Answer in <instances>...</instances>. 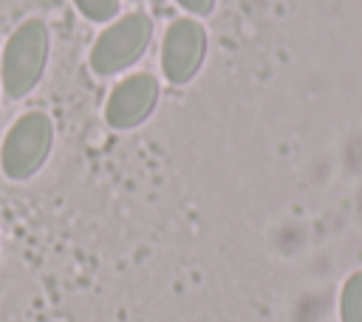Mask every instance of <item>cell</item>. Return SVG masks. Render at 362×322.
Wrapping results in <instances>:
<instances>
[{
    "instance_id": "3957f363",
    "label": "cell",
    "mask_w": 362,
    "mask_h": 322,
    "mask_svg": "<svg viewBox=\"0 0 362 322\" xmlns=\"http://www.w3.org/2000/svg\"><path fill=\"white\" fill-rule=\"evenodd\" d=\"M150 40V23L144 17H127L110 31H105L90 54V65L96 73H116L139 59Z\"/></svg>"
},
{
    "instance_id": "5b68a950",
    "label": "cell",
    "mask_w": 362,
    "mask_h": 322,
    "mask_svg": "<svg viewBox=\"0 0 362 322\" xmlns=\"http://www.w3.org/2000/svg\"><path fill=\"white\" fill-rule=\"evenodd\" d=\"M156 99H158V82L150 73H136L113 88L105 116L113 127L124 130V127L144 121L150 110L156 107Z\"/></svg>"
},
{
    "instance_id": "6da1fadb",
    "label": "cell",
    "mask_w": 362,
    "mask_h": 322,
    "mask_svg": "<svg viewBox=\"0 0 362 322\" xmlns=\"http://www.w3.org/2000/svg\"><path fill=\"white\" fill-rule=\"evenodd\" d=\"M48 59V31L42 23H25L3 51V88L8 96H25L42 76Z\"/></svg>"
},
{
    "instance_id": "277c9868",
    "label": "cell",
    "mask_w": 362,
    "mask_h": 322,
    "mask_svg": "<svg viewBox=\"0 0 362 322\" xmlns=\"http://www.w3.org/2000/svg\"><path fill=\"white\" fill-rule=\"evenodd\" d=\"M204 48H206V37L198 23L181 20L175 25H170V31L164 37V51H161V68H164L167 79L170 82L192 79L195 71L201 68Z\"/></svg>"
},
{
    "instance_id": "ba28073f",
    "label": "cell",
    "mask_w": 362,
    "mask_h": 322,
    "mask_svg": "<svg viewBox=\"0 0 362 322\" xmlns=\"http://www.w3.org/2000/svg\"><path fill=\"white\" fill-rule=\"evenodd\" d=\"M181 3L192 11H209V6H212V0H181Z\"/></svg>"
},
{
    "instance_id": "8992f818",
    "label": "cell",
    "mask_w": 362,
    "mask_h": 322,
    "mask_svg": "<svg viewBox=\"0 0 362 322\" xmlns=\"http://www.w3.org/2000/svg\"><path fill=\"white\" fill-rule=\"evenodd\" d=\"M339 319L342 322H362V271L351 274L345 280V285H342Z\"/></svg>"
},
{
    "instance_id": "7a4b0ae2",
    "label": "cell",
    "mask_w": 362,
    "mask_h": 322,
    "mask_svg": "<svg viewBox=\"0 0 362 322\" xmlns=\"http://www.w3.org/2000/svg\"><path fill=\"white\" fill-rule=\"evenodd\" d=\"M51 136H54L51 119L45 113L34 110V113H25L23 119H17L3 141V150H0L3 172L14 181L34 175L51 150Z\"/></svg>"
},
{
    "instance_id": "52a82bcc",
    "label": "cell",
    "mask_w": 362,
    "mask_h": 322,
    "mask_svg": "<svg viewBox=\"0 0 362 322\" xmlns=\"http://www.w3.org/2000/svg\"><path fill=\"white\" fill-rule=\"evenodd\" d=\"M76 3H79V8H82L88 17H93V20H107V17L113 14V8H116L113 0H76Z\"/></svg>"
}]
</instances>
